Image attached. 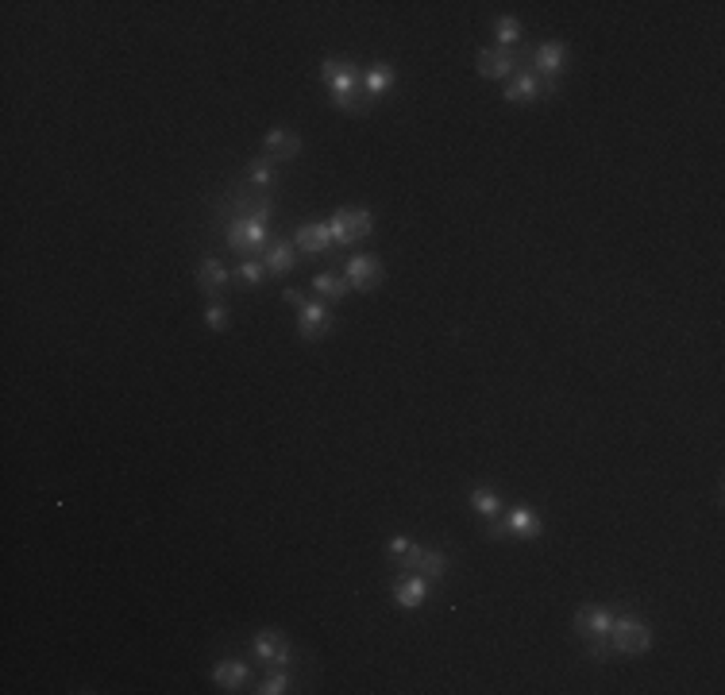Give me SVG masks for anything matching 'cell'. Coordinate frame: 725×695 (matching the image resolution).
Instances as JSON below:
<instances>
[{
	"instance_id": "cell-1",
	"label": "cell",
	"mask_w": 725,
	"mask_h": 695,
	"mask_svg": "<svg viewBox=\"0 0 725 695\" xmlns=\"http://www.w3.org/2000/svg\"><path fill=\"white\" fill-rule=\"evenodd\" d=\"M270 216H275V205L266 198H236V209L228 216V248L248 255V260L263 255L270 243V228H266Z\"/></svg>"
},
{
	"instance_id": "cell-2",
	"label": "cell",
	"mask_w": 725,
	"mask_h": 695,
	"mask_svg": "<svg viewBox=\"0 0 725 695\" xmlns=\"http://www.w3.org/2000/svg\"><path fill=\"white\" fill-rule=\"evenodd\" d=\"M320 77H325L328 93H332V105L344 109V112H367L371 101H367V85H362V70L347 58H325L320 66Z\"/></svg>"
},
{
	"instance_id": "cell-3",
	"label": "cell",
	"mask_w": 725,
	"mask_h": 695,
	"mask_svg": "<svg viewBox=\"0 0 725 695\" xmlns=\"http://www.w3.org/2000/svg\"><path fill=\"white\" fill-rule=\"evenodd\" d=\"M610 641H614V653H644L652 646V629L644 618H617L614 614V626H610Z\"/></svg>"
},
{
	"instance_id": "cell-4",
	"label": "cell",
	"mask_w": 725,
	"mask_h": 695,
	"mask_svg": "<svg viewBox=\"0 0 725 695\" xmlns=\"http://www.w3.org/2000/svg\"><path fill=\"white\" fill-rule=\"evenodd\" d=\"M328 228H332V243H355L371 236L374 216L367 209H336Z\"/></svg>"
},
{
	"instance_id": "cell-5",
	"label": "cell",
	"mask_w": 725,
	"mask_h": 695,
	"mask_svg": "<svg viewBox=\"0 0 725 695\" xmlns=\"http://www.w3.org/2000/svg\"><path fill=\"white\" fill-rule=\"evenodd\" d=\"M544 93H555V82L540 77L537 70H521V66H517V74L506 82V101H510V105H533V101L544 97Z\"/></svg>"
},
{
	"instance_id": "cell-6",
	"label": "cell",
	"mask_w": 725,
	"mask_h": 695,
	"mask_svg": "<svg viewBox=\"0 0 725 695\" xmlns=\"http://www.w3.org/2000/svg\"><path fill=\"white\" fill-rule=\"evenodd\" d=\"M540 530H544V525H540V514L517 506V510H510L506 522H494V525H490V537H494V541H506V537L533 541V537H540Z\"/></svg>"
},
{
	"instance_id": "cell-7",
	"label": "cell",
	"mask_w": 725,
	"mask_h": 695,
	"mask_svg": "<svg viewBox=\"0 0 725 695\" xmlns=\"http://www.w3.org/2000/svg\"><path fill=\"white\" fill-rule=\"evenodd\" d=\"M297 332L301 340H325L332 332V313L325 302H305L297 305Z\"/></svg>"
},
{
	"instance_id": "cell-8",
	"label": "cell",
	"mask_w": 725,
	"mask_h": 695,
	"mask_svg": "<svg viewBox=\"0 0 725 695\" xmlns=\"http://www.w3.org/2000/svg\"><path fill=\"white\" fill-rule=\"evenodd\" d=\"M610 626H614V611H606V607H582L575 614V634L582 641L610 638Z\"/></svg>"
},
{
	"instance_id": "cell-9",
	"label": "cell",
	"mask_w": 725,
	"mask_h": 695,
	"mask_svg": "<svg viewBox=\"0 0 725 695\" xmlns=\"http://www.w3.org/2000/svg\"><path fill=\"white\" fill-rule=\"evenodd\" d=\"M382 260H374V255H352L347 260V282H352L355 290H374L382 286Z\"/></svg>"
},
{
	"instance_id": "cell-10",
	"label": "cell",
	"mask_w": 725,
	"mask_h": 695,
	"mask_svg": "<svg viewBox=\"0 0 725 695\" xmlns=\"http://www.w3.org/2000/svg\"><path fill=\"white\" fill-rule=\"evenodd\" d=\"M401 568H413V572H421L424 579H444L448 576V557L440 549H421V545H413V552L406 557V564Z\"/></svg>"
},
{
	"instance_id": "cell-11",
	"label": "cell",
	"mask_w": 725,
	"mask_h": 695,
	"mask_svg": "<svg viewBox=\"0 0 725 695\" xmlns=\"http://www.w3.org/2000/svg\"><path fill=\"white\" fill-rule=\"evenodd\" d=\"M255 656L266 664H290V641L286 634H278V629H263V634H255Z\"/></svg>"
},
{
	"instance_id": "cell-12",
	"label": "cell",
	"mask_w": 725,
	"mask_h": 695,
	"mask_svg": "<svg viewBox=\"0 0 725 695\" xmlns=\"http://www.w3.org/2000/svg\"><path fill=\"white\" fill-rule=\"evenodd\" d=\"M478 74L483 77H513L517 74V55L506 47H486L478 50Z\"/></svg>"
},
{
	"instance_id": "cell-13",
	"label": "cell",
	"mask_w": 725,
	"mask_h": 695,
	"mask_svg": "<svg viewBox=\"0 0 725 695\" xmlns=\"http://www.w3.org/2000/svg\"><path fill=\"white\" fill-rule=\"evenodd\" d=\"M263 263H266V275H290L297 267V255H293V243L282 240V236H270L266 251H263Z\"/></svg>"
},
{
	"instance_id": "cell-14",
	"label": "cell",
	"mask_w": 725,
	"mask_h": 695,
	"mask_svg": "<svg viewBox=\"0 0 725 695\" xmlns=\"http://www.w3.org/2000/svg\"><path fill=\"white\" fill-rule=\"evenodd\" d=\"M563 62H567V47L555 43V39H548L544 47H537L533 70H537L540 77H548V82H555V74H563Z\"/></svg>"
},
{
	"instance_id": "cell-15",
	"label": "cell",
	"mask_w": 725,
	"mask_h": 695,
	"mask_svg": "<svg viewBox=\"0 0 725 695\" xmlns=\"http://www.w3.org/2000/svg\"><path fill=\"white\" fill-rule=\"evenodd\" d=\"M297 248H301L305 255H320L332 248V228L328 221H305L301 228H297Z\"/></svg>"
},
{
	"instance_id": "cell-16",
	"label": "cell",
	"mask_w": 725,
	"mask_h": 695,
	"mask_svg": "<svg viewBox=\"0 0 725 695\" xmlns=\"http://www.w3.org/2000/svg\"><path fill=\"white\" fill-rule=\"evenodd\" d=\"M432 579H424V576H413V579H397L394 584V603L397 607H406V611H417V607H424V599H429V587Z\"/></svg>"
},
{
	"instance_id": "cell-17",
	"label": "cell",
	"mask_w": 725,
	"mask_h": 695,
	"mask_svg": "<svg viewBox=\"0 0 725 695\" xmlns=\"http://www.w3.org/2000/svg\"><path fill=\"white\" fill-rule=\"evenodd\" d=\"M197 286H201L205 298H220V294L228 290V270H224V263L201 260V267H197Z\"/></svg>"
},
{
	"instance_id": "cell-18",
	"label": "cell",
	"mask_w": 725,
	"mask_h": 695,
	"mask_svg": "<svg viewBox=\"0 0 725 695\" xmlns=\"http://www.w3.org/2000/svg\"><path fill=\"white\" fill-rule=\"evenodd\" d=\"M213 684L220 691H240L243 684H248V664L243 661H220L213 668Z\"/></svg>"
},
{
	"instance_id": "cell-19",
	"label": "cell",
	"mask_w": 725,
	"mask_h": 695,
	"mask_svg": "<svg viewBox=\"0 0 725 695\" xmlns=\"http://www.w3.org/2000/svg\"><path fill=\"white\" fill-rule=\"evenodd\" d=\"M266 151H270V159H293V154H301V139H297L290 128H270Z\"/></svg>"
},
{
	"instance_id": "cell-20",
	"label": "cell",
	"mask_w": 725,
	"mask_h": 695,
	"mask_svg": "<svg viewBox=\"0 0 725 695\" xmlns=\"http://www.w3.org/2000/svg\"><path fill=\"white\" fill-rule=\"evenodd\" d=\"M394 82H397V70L390 66V62H374L371 70H362V85H367V97H382Z\"/></svg>"
},
{
	"instance_id": "cell-21",
	"label": "cell",
	"mask_w": 725,
	"mask_h": 695,
	"mask_svg": "<svg viewBox=\"0 0 725 695\" xmlns=\"http://www.w3.org/2000/svg\"><path fill=\"white\" fill-rule=\"evenodd\" d=\"M313 290H317V298L320 302H340V298H347V290H352V282H347L344 275H336V270H325V275H317L313 278Z\"/></svg>"
},
{
	"instance_id": "cell-22",
	"label": "cell",
	"mask_w": 725,
	"mask_h": 695,
	"mask_svg": "<svg viewBox=\"0 0 725 695\" xmlns=\"http://www.w3.org/2000/svg\"><path fill=\"white\" fill-rule=\"evenodd\" d=\"M248 182H251L255 189L270 193V189L278 186V171H275V163H266V159H251V166H248Z\"/></svg>"
},
{
	"instance_id": "cell-23",
	"label": "cell",
	"mask_w": 725,
	"mask_h": 695,
	"mask_svg": "<svg viewBox=\"0 0 725 695\" xmlns=\"http://www.w3.org/2000/svg\"><path fill=\"white\" fill-rule=\"evenodd\" d=\"M471 510L478 514V518H498V514H502L498 491H490V487H475V491H471Z\"/></svg>"
},
{
	"instance_id": "cell-24",
	"label": "cell",
	"mask_w": 725,
	"mask_h": 695,
	"mask_svg": "<svg viewBox=\"0 0 725 695\" xmlns=\"http://www.w3.org/2000/svg\"><path fill=\"white\" fill-rule=\"evenodd\" d=\"M494 35H498V47L513 50V43H521V23H517L513 16H502V20L494 23Z\"/></svg>"
},
{
	"instance_id": "cell-25",
	"label": "cell",
	"mask_w": 725,
	"mask_h": 695,
	"mask_svg": "<svg viewBox=\"0 0 725 695\" xmlns=\"http://www.w3.org/2000/svg\"><path fill=\"white\" fill-rule=\"evenodd\" d=\"M236 278L243 282V286H258V282L266 278V263H263V260H243V263L236 267Z\"/></svg>"
},
{
	"instance_id": "cell-26",
	"label": "cell",
	"mask_w": 725,
	"mask_h": 695,
	"mask_svg": "<svg viewBox=\"0 0 725 695\" xmlns=\"http://www.w3.org/2000/svg\"><path fill=\"white\" fill-rule=\"evenodd\" d=\"M205 325L209 329H228V309L220 302H209L205 305Z\"/></svg>"
},
{
	"instance_id": "cell-27",
	"label": "cell",
	"mask_w": 725,
	"mask_h": 695,
	"mask_svg": "<svg viewBox=\"0 0 725 695\" xmlns=\"http://www.w3.org/2000/svg\"><path fill=\"white\" fill-rule=\"evenodd\" d=\"M258 691H263V695H282V691H290V673H270Z\"/></svg>"
},
{
	"instance_id": "cell-28",
	"label": "cell",
	"mask_w": 725,
	"mask_h": 695,
	"mask_svg": "<svg viewBox=\"0 0 725 695\" xmlns=\"http://www.w3.org/2000/svg\"><path fill=\"white\" fill-rule=\"evenodd\" d=\"M409 552H413V541H409V537H394L390 545H386V557H390L394 564H406Z\"/></svg>"
},
{
	"instance_id": "cell-29",
	"label": "cell",
	"mask_w": 725,
	"mask_h": 695,
	"mask_svg": "<svg viewBox=\"0 0 725 695\" xmlns=\"http://www.w3.org/2000/svg\"><path fill=\"white\" fill-rule=\"evenodd\" d=\"M587 653L594 656V661H606V656L614 653V641L610 638H598V641H587Z\"/></svg>"
},
{
	"instance_id": "cell-30",
	"label": "cell",
	"mask_w": 725,
	"mask_h": 695,
	"mask_svg": "<svg viewBox=\"0 0 725 695\" xmlns=\"http://www.w3.org/2000/svg\"><path fill=\"white\" fill-rule=\"evenodd\" d=\"M282 298H286L290 305H305V298H301V294H297V290H286V294H282Z\"/></svg>"
}]
</instances>
